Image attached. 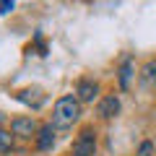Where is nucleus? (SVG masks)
I'll return each mask as SVG.
<instances>
[{
  "instance_id": "obj_1",
  "label": "nucleus",
  "mask_w": 156,
  "mask_h": 156,
  "mask_svg": "<svg viewBox=\"0 0 156 156\" xmlns=\"http://www.w3.org/2000/svg\"><path fill=\"white\" fill-rule=\"evenodd\" d=\"M81 120V99L76 94H65L52 107V122L57 128H70L73 122Z\"/></svg>"
},
{
  "instance_id": "obj_2",
  "label": "nucleus",
  "mask_w": 156,
  "mask_h": 156,
  "mask_svg": "<svg viewBox=\"0 0 156 156\" xmlns=\"http://www.w3.org/2000/svg\"><path fill=\"white\" fill-rule=\"evenodd\" d=\"M70 156H96V130L91 125H83L78 130L70 146Z\"/></svg>"
},
{
  "instance_id": "obj_3",
  "label": "nucleus",
  "mask_w": 156,
  "mask_h": 156,
  "mask_svg": "<svg viewBox=\"0 0 156 156\" xmlns=\"http://www.w3.org/2000/svg\"><path fill=\"white\" fill-rule=\"evenodd\" d=\"M39 128L42 125L34 120L31 115H26V117H13L11 120V133L16 135V138H37V133H39Z\"/></svg>"
},
{
  "instance_id": "obj_4",
  "label": "nucleus",
  "mask_w": 156,
  "mask_h": 156,
  "mask_svg": "<svg viewBox=\"0 0 156 156\" xmlns=\"http://www.w3.org/2000/svg\"><path fill=\"white\" fill-rule=\"evenodd\" d=\"M76 96L81 99V104H91V101L99 96V83L91 81V78H81L76 83Z\"/></svg>"
},
{
  "instance_id": "obj_5",
  "label": "nucleus",
  "mask_w": 156,
  "mask_h": 156,
  "mask_svg": "<svg viewBox=\"0 0 156 156\" xmlns=\"http://www.w3.org/2000/svg\"><path fill=\"white\" fill-rule=\"evenodd\" d=\"M133 76H135V60H133V57H125V60L120 62V68H117V83H120L122 91L130 89Z\"/></svg>"
},
{
  "instance_id": "obj_6",
  "label": "nucleus",
  "mask_w": 156,
  "mask_h": 156,
  "mask_svg": "<svg viewBox=\"0 0 156 156\" xmlns=\"http://www.w3.org/2000/svg\"><path fill=\"white\" fill-rule=\"evenodd\" d=\"M34 143H37V151H50L52 146H55V125L47 122L39 128L37 138H34Z\"/></svg>"
},
{
  "instance_id": "obj_7",
  "label": "nucleus",
  "mask_w": 156,
  "mask_h": 156,
  "mask_svg": "<svg viewBox=\"0 0 156 156\" xmlns=\"http://www.w3.org/2000/svg\"><path fill=\"white\" fill-rule=\"evenodd\" d=\"M117 112H120V99H117L115 94L104 96V99L99 101V107H96V115H99L101 120H112V117H117Z\"/></svg>"
},
{
  "instance_id": "obj_8",
  "label": "nucleus",
  "mask_w": 156,
  "mask_h": 156,
  "mask_svg": "<svg viewBox=\"0 0 156 156\" xmlns=\"http://www.w3.org/2000/svg\"><path fill=\"white\" fill-rule=\"evenodd\" d=\"M138 81H140L143 89H156V57H154V60H148L143 68H140Z\"/></svg>"
},
{
  "instance_id": "obj_9",
  "label": "nucleus",
  "mask_w": 156,
  "mask_h": 156,
  "mask_svg": "<svg viewBox=\"0 0 156 156\" xmlns=\"http://www.w3.org/2000/svg\"><path fill=\"white\" fill-rule=\"evenodd\" d=\"M13 138H16L13 133L0 130V156H5V154H11V151H13Z\"/></svg>"
},
{
  "instance_id": "obj_10",
  "label": "nucleus",
  "mask_w": 156,
  "mask_h": 156,
  "mask_svg": "<svg viewBox=\"0 0 156 156\" xmlns=\"http://www.w3.org/2000/svg\"><path fill=\"white\" fill-rule=\"evenodd\" d=\"M154 151H156V146L151 143V140H143V143L138 146V151H135V156H154Z\"/></svg>"
},
{
  "instance_id": "obj_11",
  "label": "nucleus",
  "mask_w": 156,
  "mask_h": 156,
  "mask_svg": "<svg viewBox=\"0 0 156 156\" xmlns=\"http://www.w3.org/2000/svg\"><path fill=\"white\" fill-rule=\"evenodd\" d=\"M13 8V0H0V13H8Z\"/></svg>"
},
{
  "instance_id": "obj_12",
  "label": "nucleus",
  "mask_w": 156,
  "mask_h": 156,
  "mask_svg": "<svg viewBox=\"0 0 156 156\" xmlns=\"http://www.w3.org/2000/svg\"><path fill=\"white\" fill-rule=\"evenodd\" d=\"M3 122H5V115H3V112H0V130H3Z\"/></svg>"
}]
</instances>
